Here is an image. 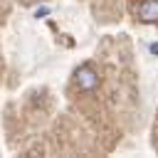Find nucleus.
I'll use <instances>...</instances> for the list:
<instances>
[{"mask_svg": "<svg viewBox=\"0 0 158 158\" xmlns=\"http://www.w3.org/2000/svg\"><path fill=\"white\" fill-rule=\"evenodd\" d=\"M151 52H153V54H158V44H151Z\"/></svg>", "mask_w": 158, "mask_h": 158, "instance_id": "obj_3", "label": "nucleus"}, {"mask_svg": "<svg viewBox=\"0 0 158 158\" xmlns=\"http://www.w3.org/2000/svg\"><path fill=\"white\" fill-rule=\"evenodd\" d=\"M77 86L81 89V91H94L96 86H99V74L89 67V64H84V67H79L77 69Z\"/></svg>", "mask_w": 158, "mask_h": 158, "instance_id": "obj_1", "label": "nucleus"}, {"mask_svg": "<svg viewBox=\"0 0 158 158\" xmlns=\"http://www.w3.org/2000/svg\"><path fill=\"white\" fill-rule=\"evenodd\" d=\"M138 20L141 22H158V0H143L138 5Z\"/></svg>", "mask_w": 158, "mask_h": 158, "instance_id": "obj_2", "label": "nucleus"}]
</instances>
